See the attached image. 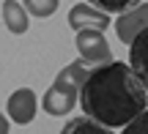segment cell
I'll list each match as a JSON object with an SVG mask.
<instances>
[{"label": "cell", "instance_id": "277c9868", "mask_svg": "<svg viewBox=\"0 0 148 134\" xmlns=\"http://www.w3.org/2000/svg\"><path fill=\"white\" fill-rule=\"evenodd\" d=\"M66 19H69V27H71L74 33H77V30H85V27L107 30V27L112 25L110 14L93 8L90 3H77V5H71V11H69V16H66Z\"/></svg>", "mask_w": 148, "mask_h": 134}, {"label": "cell", "instance_id": "5b68a950", "mask_svg": "<svg viewBox=\"0 0 148 134\" xmlns=\"http://www.w3.org/2000/svg\"><path fill=\"white\" fill-rule=\"evenodd\" d=\"M145 27H148V3L134 5L132 11H126L115 19V33L123 44H132L137 38V33L145 30Z\"/></svg>", "mask_w": 148, "mask_h": 134}, {"label": "cell", "instance_id": "8fae6325", "mask_svg": "<svg viewBox=\"0 0 148 134\" xmlns=\"http://www.w3.org/2000/svg\"><path fill=\"white\" fill-rule=\"evenodd\" d=\"M58 3L60 0H22V5L27 8V14L38 16V19H47L58 11Z\"/></svg>", "mask_w": 148, "mask_h": 134}, {"label": "cell", "instance_id": "4fadbf2b", "mask_svg": "<svg viewBox=\"0 0 148 134\" xmlns=\"http://www.w3.org/2000/svg\"><path fill=\"white\" fill-rule=\"evenodd\" d=\"M8 129H11V126H8V118L0 112V134H8Z\"/></svg>", "mask_w": 148, "mask_h": 134}, {"label": "cell", "instance_id": "8992f818", "mask_svg": "<svg viewBox=\"0 0 148 134\" xmlns=\"http://www.w3.org/2000/svg\"><path fill=\"white\" fill-rule=\"evenodd\" d=\"M5 112L14 123H30L36 118V93L30 88H19L8 96V104H5Z\"/></svg>", "mask_w": 148, "mask_h": 134}, {"label": "cell", "instance_id": "ba28073f", "mask_svg": "<svg viewBox=\"0 0 148 134\" xmlns=\"http://www.w3.org/2000/svg\"><path fill=\"white\" fill-rule=\"evenodd\" d=\"M3 22L14 36H22L30 27V16H27V8L19 3V0H5L3 3Z\"/></svg>", "mask_w": 148, "mask_h": 134}, {"label": "cell", "instance_id": "30bf717a", "mask_svg": "<svg viewBox=\"0 0 148 134\" xmlns=\"http://www.w3.org/2000/svg\"><path fill=\"white\" fill-rule=\"evenodd\" d=\"M93 8L104 11V14H126V11H132L134 5H140L143 0H88Z\"/></svg>", "mask_w": 148, "mask_h": 134}, {"label": "cell", "instance_id": "9c48e42d", "mask_svg": "<svg viewBox=\"0 0 148 134\" xmlns=\"http://www.w3.org/2000/svg\"><path fill=\"white\" fill-rule=\"evenodd\" d=\"M60 134H112L107 126H101L99 120H93V118H71L69 123L60 129Z\"/></svg>", "mask_w": 148, "mask_h": 134}, {"label": "cell", "instance_id": "52a82bcc", "mask_svg": "<svg viewBox=\"0 0 148 134\" xmlns=\"http://www.w3.org/2000/svg\"><path fill=\"white\" fill-rule=\"evenodd\" d=\"M129 66H132V71L140 77V82L148 90V27L140 30L137 38L129 44Z\"/></svg>", "mask_w": 148, "mask_h": 134}, {"label": "cell", "instance_id": "7a4b0ae2", "mask_svg": "<svg viewBox=\"0 0 148 134\" xmlns=\"http://www.w3.org/2000/svg\"><path fill=\"white\" fill-rule=\"evenodd\" d=\"M85 77H88V69H85V60H74L66 69H60V74L55 77V82L49 85V90L44 93L41 104L49 115L60 118V115H69L74 110V104L79 101V88H82Z\"/></svg>", "mask_w": 148, "mask_h": 134}, {"label": "cell", "instance_id": "6da1fadb", "mask_svg": "<svg viewBox=\"0 0 148 134\" xmlns=\"http://www.w3.org/2000/svg\"><path fill=\"white\" fill-rule=\"evenodd\" d=\"M79 107L101 126L121 129L148 107V90L129 63L110 60L88 71L79 88Z\"/></svg>", "mask_w": 148, "mask_h": 134}, {"label": "cell", "instance_id": "7c38bea8", "mask_svg": "<svg viewBox=\"0 0 148 134\" xmlns=\"http://www.w3.org/2000/svg\"><path fill=\"white\" fill-rule=\"evenodd\" d=\"M121 134H148V110H143L132 123H126V129Z\"/></svg>", "mask_w": 148, "mask_h": 134}, {"label": "cell", "instance_id": "3957f363", "mask_svg": "<svg viewBox=\"0 0 148 134\" xmlns=\"http://www.w3.org/2000/svg\"><path fill=\"white\" fill-rule=\"evenodd\" d=\"M77 49L79 58L85 63H110L112 60V49L110 44L104 41V30H96V27H85V30H77Z\"/></svg>", "mask_w": 148, "mask_h": 134}]
</instances>
